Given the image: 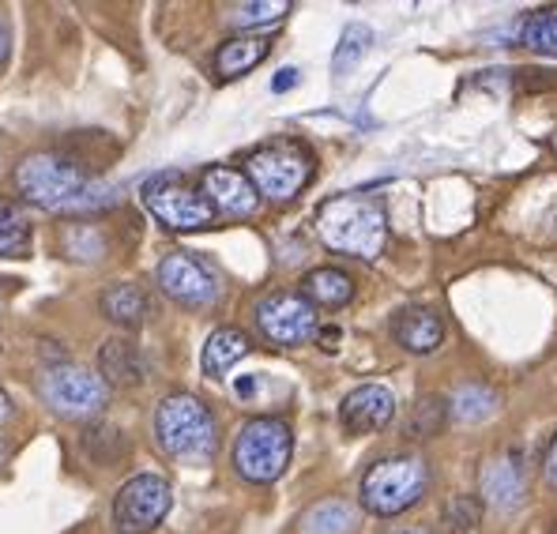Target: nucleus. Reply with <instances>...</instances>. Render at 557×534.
I'll use <instances>...</instances> for the list:
<instances>
[{
    "mask_svg": "<svg viewBox=\"0 0 557 534\" xmlns=\"http://www.w3.org/2000/svg\"><path fill=\"white\" fill-rule=\"evenodd\" d=\"M23 200L49 215H98L117 203V188L110 181L95 177L84 162L57 151L27 154L15 170Z\"/></svg>",
    "mask_w": 557,
    "mask_h": 534,
    "instance_id": "obj_1",
    "label": "nucleus"
},
{
    "mask_svg": "<svg viewBox=\"0 0 557 534\" xmlns=\"http://www.w3.org/2000/svg\"><path fill=\"white\" fill-rule=\"evenodd\" d=\"M317 237L335 252L376 260L388 245V215L373 196H332L317 208Z\"/></svg>",
    "mask_w": 557,
    "mask_h": 534,
    "instance_id": "obj_2",
    "label": "nucleus"
},
{
    "mask_svg": "<svg viewBox=\"0 0 557 534\" xmlns=\"http://www.w3.org/2000/svg\"><path fill=\"white\" fill-rule=\"evenodd\" d=\"M154 437L162 451L182 463H208L219 448V425L211 410L188 392H174L154 410Z\"/></svg>",
    "mask_w": 557,
    "mask_h": 534,
    "instance_id": "obj_3",
    "label": "nucleus"
},
{
    "mask_svg": "<svg viewBox=\"0 0 557 534\" xmlns=\"http://www.w3.org/2000/svg\"><path fill=\"white\" fill-rule=\"evenodd\" d=\"M313 170L317 162L306 144H298V139H272V144L257 147L245 159L242 174L249 177L257 196H264L272 203H286L313 181Z\"/></svg>",
    "mask_w": 557,
    "mask_h": 534,
    "instance_id": "obj_4",
    "label": "nucleus"
},
{
    "mask_svg": "<svg viewBox=\"0 0 557 534\" xmlns=\"http://www.w3.org/2000/svg\"><path fill=\"white\" fill-rule=\"evenodd\" d=\"M294 456V433L283 418H252L242 425L234 440V471L245 482L268 486L290 467Z\"/></svg>",
    "mask_w": 557,
    "mask_h": 534,
    "instance_id": "obj_5",
    "label": "nucleus"
},
{
    "mask_svg": "<svg viewBox=\"0 0 557 534\" xmlns=\"http://www.w3.org/2000/svg\"><path fill=\"white\" fill-rule=\"evenodd\" d=\"M430 486V467L418 456L381 459L362 479V508L373 516H399L422 500Z\"/></svg>",
    "mask_w": 557,
    "mask_h": 534,
    "instance_id": "obj_6",
    "label": "nucleus"
},
{
    "mask_svg": "<svg viewBox=\"0 0 557 534\" xmlns=\"http://www.w3.org/2000/svg\"><path fill=\"white\" fill-rule=\"evenodd\" d=\"M139 196H144V208L166 229H177V234H193V229L215 223V211H211L208 196L185 174H170L166 170V174L147 177L139 185Z\"/></svg>",
    "mask_w": 557,
    "mask_h": 534,
    "instance_id": "obj_7",
    "label": "nucleus"
},
{
    "mask_svg": "<svg viewBox=\"0 0 557 534\" xmlns=\"http://www.w3.org/2000/svg\"><path fill=\"white\" fill-rule=\"evenodd\" d=\"M42 399L61 418H95L110 399V388L91 369L61 361V365H49L42 373Z\"/></svg>",
    "mask_w": 557,
    "mask_h": 534,
    "instance_id": "obj_8",
    "label": "nucleus"
},
{
    "mask_svg": "<svg viewBox=\"0 0 557 534\" xmlns=\"http://www.w3.org/2000/svg\"><path fill=\"white\" fill-rule=\"evenodd\" d=\"M170 505H174V493L162 474H136L113 497V523L121 534H147L166 520Z\"/></svg>",
    "mask_w": 557,
    "mask_h": 534,
    "instance_id": "obj_9",
    "label": "nucleus"
},
{
    "mask_svg": "<svg viewBox=\"0 0 557 534\" xmlns=\"http://www.w3.org/2000/svg\"><path fill=\"white\" fill-rule=\"evenodd\" d=\"M257 316V327L264 339H272L275 347H301V343L317 339V309L309 306L301 294H286V290H275V294H264L252 309Z\"/></svg>",
    "mask_w": 557,
    "mask_h": 534,
    "instance_id": "obj_10",
    "label": "nucleus"
},
{
    "mask_svg": "<svg viewBox=\"0 0 557 534\" xmlns=\"http://www.w3.org/2000/svg\"><path fill=\"white\" fill-rule=\"evenodd\" d=\"M159 286L166 298L188 309H208L219 298V278L193 252H170L159 264Z\"/></svg>",
    "mask_w": 557,
    "mask_h": 534,
    "instance_id": "obj_11",
    "label": "nucleus"
},
{
    "mask_svg": "<svg viewBox=\"0 0 557 534\" xmlns=\"http://www.w3.org/2000/svg\"><path fill=\"white\" fill-rule=\"evenodd\" d=\"M200 193L208 196L211 211L226 219H249L260 208V196L252 193L249 177L231 166H208L200 174Z\"/></svg>",
    "mask_w": 557,
    "mask_h": 534,
    "instance_id": "obj_12",
    "label": "nucleus"
},
{
    "mask_svg": "<svg viewBox=\"0 0 557 534\" xmlns=\"http://www.w3.org/2000/svg\"><path fill=\"white\" fill-rule=\"evenodd\" d=\"M396 418V396L384 384H362L339 402V422L347 433H381Z\"/></svg>",
    "mask_w": 557,
    "mask_h": 534,
    "instance_id": "obj_13",
    "label": "nucleus"
},
{
    "mask_svg": "<svg viewBox=\"0 0 557 534\" xmlns=\"http://www.w3.org/2000/svg\"><path fill=\"white\" fill-rule=\"evenodd\" d=\"M392 335H396L399 347L411 350V355H433V350L445 343V320L422 306L399 309L396 316H392Z\"/></svg>",
    "mask_w": 557,
    "mask_h": 534,
    "instance_id": "obj_14",
    "label": "nucleus"
},
{
    "mask_svg": "<svg viewBox=\"0 0 557 534\" xmlns=\"http://www.w3.org/2000/svg\"><path fill=\"white\" fill-rule=\"evenodd\" d=\"M98 376L106 381V388H139L147 376V358L133 339L113 335L102 350H98Z\"/></svg>",
    "mask_w": 557,
    "mask_h": 534,
    "instance_id": "obj_15",
    "label": "nucleus"
},
{
    "mask_svg": "<svg viewBox=\"0 0 557 534\" xmlns=\"http://www.w3.org/2000/svg\"><path fill=\"white\" fill-rule=\"evenodd\" d=\"M268 49H272V42H268L264 35H242V38H226L223 46L215 49V76L219 79H237L245 76V72H252L260 61L268 57Z\"/></svg>",
    "mask_w": 557,
    "mask_h": 534,
    "instance_id": "obj_16",
    "label": "nucleus"
},
{
    "mask_svg": "<svg viewBox=\"0 0 557 534\" xmlns=\"http://www.w3.org/2000/svg\"><path fill=\"white\" fill-rule=\"evenodd\" d=\"M98 309H102V316L110 320V324L117 327H139L147 316H151V298H147L139 286L133 283H113L102 290V298H98Z\"/></svg>",
    "mask_w": 557,
    "mask_h": 534,
    "instance_id": "obj_17",
    "label": "nucleus"
},
{
    "mask_svg": "<svg viewBox=\"0 0 557 534\" xmlns=\"http://www.w3.org/2000/svg\"><path fill=\"white\" fill-rule=\"evenodd\" d=\"M301 298L309 306H324V309H343L350 298H355V278L339 268H317L301 278Z\"/></svg>",
    "mask_w": 557,
    "mask_h": 534,
    "instance_id": "obj_18",
    "label": "nucleus"
},
{
    "mask_svg": "<svg viewBox=\"0 0 557 534\" xmlns=\"http://www.w3.org/2000/svg\"><path fill=\"white\" fill-rule=\"evenodd\" d=\"M482 493L494 508L502 512H512L516 505L523 500V471L516 459H497L482 471Z\"/></svg>",
    "mask_w": 557,
    "mask_h": 534,
    "instance_id": "obj_19",
    "label": "nucleus"
},
{
    "mask_svg": "<svg viewBox=\"0 0 557 534\" xmlns=\"http://www.w3.org/2000/svg\"><path fill=\"white\" fill-rule=\"evenodd\" d=\"M249 355V335L237 332V327H219L211 332V339L203 343V373L208 376H223Z\"/></svg>",
    "mask_w": 557,
    "mask_h": 534,
    "instance_id": "obj_20",
    "label": "nucleus"
},
{
    "mask_svg": "<svg viewBox=\"0 0 557 534\" xmlns=\"http://www.w3.org/2000/svg\"><path fill=\"white\" fill-rule=\"evenodd\" d=\"M30 249V215L23 203L0 196V257H23Z\"/></svg>",
    "mask_w": 557,
    "mask_h": 534,
    "instance_id": "obj_21",
    "label": "nucleus"
},
{
    "mask_svg": "<svg viewBox=\"0 0 557 534\" xmlns=\"http://www.w3.org/2000/svg\"><path fill=\"white\" fill-rule=\"evenodd\" d=\"M516 42L543 57H557V8H539V12L523 15L516 27Z\"/></svg>",
    "mask_w": 557,
    "mask_h": 534,
    "instance_id": "obj_22",
    "label": "nucleus"
},
{
    "mask_svg": "<svg viewBox=\"0 0 557 534\" xmlns=\"http://www.w3.org/2000/svg\"><path fill=\"white\" fill-rule=\"evenodd\" d=\"M355 523H358V516L347 500H324V505H317L306 512L301 534H350Z\"/></svg>",
    "mask_w": 557,
    "mask_h": 534,
    "instance_id": "obj_23",
    "label": "nucleus"
},
{
    "mask_svg": "<svg viewBox=\"0 0 557 534\" xmlns=\"http://www.w3.org/2000/svg\"><path fill=\"white\" fill-rule=\"evenodd\" d=\"M494 407H497V396L486 384H463L453 396V414L460 418V422H482V418L494 414Z\"/></svg>",
    "mask_w": 557,
    "mask_h": 534,
    "instance_id": "obj_24",
    "label": "nucleus"
},
{
    "mask_svg": "<svg viewBox=\"0 0 557 534\" xmlns=\"http://www.w3.org/2000/svg\"><path fill=\"white\" fill-rule=\"evenodd\" d=\"M370 42H373L370 27H362V23H350V27L343 30L339 46H335V57H332V69H335V76H343V72H350V69H355V64L362 61L366 53H370Z\"/></svg>",
    "mask_w": 557,
    "mask_h": 534,
    "instance_id": "obj_25",
    "label": "nucleus"
},
{
    "mask_svg": "<svg viewBox=\"0 0 557 534\" xmlns=\"http://www.w3.org/2000/svg\"><path fill=\"white\" fill-rule=\"evenodd\" d=\"M84 451L95 463L106 467L125 451V437H121V430H113V425L95 422V425H87V433H84Z\"/></svg>",
    "mask_w": 557,
    "mask_h": 534,
    "instance_id": "obj_26",
    "label": "nucleus"
},
{
    "mask_svg": "<svg viewBox=\"0 0 557 534\" xmlns=\"http://www.w3.org/2000/svg\"><path fill=\"white\" fill-rule=\"evenodd\" d=\"M290 12V0H257V4H237L231 23L242 30L249 27H268V23H278L283 15Z\"/></svg>",
    "mask_w": 557,
    "mask_h": 534,
    "instance_id": "obj_27",
    "label": "nucleus"
},
{
    "mask_svg": "<svg viewBox=\"0 0 557 534\" xmlns=\"http://www.w3.org/2000/svg\"><path fill=\"white\" fill-rule=\"evenodd\" d=\"M445 410L448 407L441 396H422L414 407V414H411V422H407V437H414V440L433 437V433L441 430V422H445Z\"/></svg>",
    "mask_w": 557,
    "mask_h": 534,
    "instance_id": "obj_28",
    "label": "nucleus"
},
{
    "mask_svg": "<svg viewBox=\"0 0 557 534\" xmlns=\"http://www.w3.org/2000/svg\"><path fill=\"white\" fill-rule=\"evenodd\" d=\"M64 249H69V257H76V260H98L102 257V234L91 226H76V229H69V237H64Z\"/></svg>",
    "mask_w": 557,
    "mask_h": 534,
    "instance_id": "obj_29",
    "label": "nucleus"
},
{
    "mask_svg": "<svg viewBox=\"0 0 557 534\" xmlns=\"http://www.w3.org/2000/svg\"><path fill=\"white\" fill-rule=\"evenodd\" d=\"M479 516H482V505L474 497H453V505L445 508V523L453 531H471L479 527Z\"/></svg>",
    "mask_w": 557,
    "mask_h": 534,
    "instance_id": "obj_30",
    "label": "nucleus"
},
{
    "mask_svg": "<svg viewBox=\"0 0 557 534\" xmlns=\"http://www.w3.org/2000/svg\"><path fill=\"white\" fill-rule=\"evenodd\" d=\"M543 474H546V482L557 489V437L550 440V448H546V459H543Z\"/></svg>",
    "mask_w": 557,
    "mask_h": 534,
    "instance_id": "obj_31",
    "label": "nucleus"
},
{
    "mask_svg": "<svg viewBox=\"0 0 557 534\" xmlns=\"http://www.w3.org/2000/svg\"><path fill=\"white\" fill-rule=\"evenodd\" d=\"M339 339H343L339 327H317V343H321L324 350H335L339 347Z\"/></svg>",
    "mask_w": 557,
    "mask_h": 534,
    "instance_id": "obj_32",
    "label": "nucleus"
},
{
    "mask_svg": "<svg viewBox=\"0 0 557 534\" xmlns=\"http://www.w3.org/2000/svg\"><path fill=\"white\" fill-rule=\"evenodd\" d=\"M294 84H298V72H294V69H283V72H278V76H275L272 90H290Z\"/></svg>",
    "mask_w": 557,
    "mask_h": 534,
    "instance_id": "obj_33",
    "label": "nucleus"
},
{
    "mask_svg": "<svg viewBox=\"0 0 557 534\" xmlns=\"http://www.w3.org/2000/svg\"><path fill=\"white\" fill-rule=\"evenodd\" d=\"M4 57H8V27H4V20H0V64H4Z\"/></svg>",
    "mask_w": 557,
    "mask_h": 534,
    "instance_id": "obj_34",
    "label": "nucleus"
},
{
    "mask_svg": "<svg viewBox=\"0 0 557 534\" xmlns=\"http://www.w3.org/2000/svg\"><path fill=\"white\" fill-rule=\"evenodd\" d=\"M8 414H12V402H8V396L0 392V422H4Z\"/></svg>",
    "mask_w": 557,
    "mask_h": 534,
    "instance_id": "obj_35",
    "label": "nucleus"
},
{
    "mask_svg": "<svg viewBox=\"0 0 557 534\" xmlns=\"http://www.w3.org/2000/svg\"><path fill=\"white\" fill-rule=\"evenodd\" d=\"M396 534H425V531H396Z\"/></svg>",
    "mask_w": 557,
    "mask_h": 534,
    "instance_id": "obj_36",
    "label": "nucleus"
},
{
    "mask_svg": "<svg viewBox=\"0 0 557 534\" xmlns=\"http://www.w3.org/2000/svg\"><path fill=\"white\" fill-rule=\"evenodd\" d=\"M0 463H4V445H0Z\"/></svg>",
    "mask_w": 557,
    "mask_h": 534,
    "instance_id": "obj_37",
    "label": "nucleus"
},
{
    "mask_svg": "<svg viewBox=\"0 0 557 534\" xmlns=\"http://www.w3.org/2000/svg\"><path fill=\"white\" fill-rule=\"evenodd\" d=\"M554 151H557V133H554Z\"/></svg>",
    "mask_w": 557,
    "mask_h": 534,
    "instance_id": "obj_38",
    "label": "nucleus"
}]
</instances>
